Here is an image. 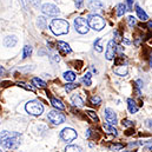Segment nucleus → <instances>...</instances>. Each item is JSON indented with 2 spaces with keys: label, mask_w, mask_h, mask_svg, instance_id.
<instances>
[{
  "label": "nucleus",
  "mask_w": 152,
  "mask_h": 152,
  "mask_svg": "<svg viewBox=\"0 0 152 152\" xmlns=\"http://www.w3.org/2000/svg\"><path fill=\"white\" fill-rule=\"evenodd\" d=\"M104 130H105L107 133H111V134H114V136H118V131H117V129L114 127V125L104 124Z\"/></svg>",
  "instance_id": "nucleus-19"
},
{
  "label": "nucleus",
  "mask_w": 152,
  "mask_h": 152,
  "mask_svg": "<svg viewBox=\"0 0 152 152\" xmlns=\"http://www.w3.org/2000/svg\"><path fill=\"white\" fill-rule=\"evenodd\" d=\"M19 86H21V87H24V88H26V90H30V91H34V87L33 86H28V85H26V84H24V83H19Z\"/></svg>",
  "instance_id": "nucleus-34"
},
{
  "label": "nucleus",
  "mask_w": 152,
  "mask_h": 152,
  "mask_svg": "<svg viewBox=\"0 0 152 152\" xmlns=\"http://www.w3.org/2000/svg\"><path fill=\"white\" fill-rule=\"evenodd\" d=\"M91 103L93 104V105H99L100 103H102V99H100V97H98V96H93V97H91Z\"/></svg>",
  "instance_id": "nucleus-27"
},
{
  "label": "nucleus",
  "mask_w": 152,
  "mask_h": 152,
  "mask_svg": "<svg viewBox=\"0 0 152 152\" xmlns=\"http://www.w3.org/2000/svg\"><path fill=\"white\" fill-rule=\"evenodd\" d=\"M37 24H38L39 28H46V19L44 17H39Z\"/></svg>",
  "instance_id": "nucleus-26"
},
{
  "label": "nucleus",
  "mask_w": 152,
  "mask_h": 152,
  "mask_svg": "<svg viewBox=\"0 0 152 152\" xmlns=\"http://www.w3.org/2000/svg\"><path fill=\"white\" fill-rule=\"evenodd\" d=\"M31 53H32V47H31L30 45H26V46L24 47V50H23V58L25 59V58L30 57Z\"/></svg>",
  "instance_id": "nucleus-24"
},
{
  "label": "nucleus",
  "mask_w": 152,
  "mask_h": 152,
  "mask_svg": "<svg viewBox=\"0 0 152 152\" xmlns=\"http://www.w3.org/2000/svg\"><path fill=\"white\" fill-rule=\"evenodd\" d=\"M41 11L45 14H47V15H58L60 13L58 7L56 5H53V4H45V5H42Z\"/></svg>",
  "instance_id": "nucleus-8"
},
{
  "label": "nucleus",
  "mask_w": 152,
  "mask_h": 152,
  "mask_svg": "<svg viewBox=\"0 0 152 152\" xmlns=\"http://www.w3.org/2000/svg\"><path fill=\"white\" fill-rule=\"evenodd\" d=\"M47 118H48V120L51 121V123H53V124H56V125H59V124H63L64 121H65V115L61 113V112H59V111H51L48 115H47Z\"/></svg>",
  "instance_id": "nucleus-7"
},
{
  "label": "nucleus",
  "mask_w": 152,
  "mask_h": 152,
  "mask_svg": "<svg viewBox=\"0 0 152 152\" xmlns=\"http://www.w3.org/2000/svg\"><path fill=\"white\" fill-rule=\"evenodd\" d=\"M88 7H90V10H100L104 7V4L98 0H92V1H90Z\"/></svg>",
  "instance_id": "nucleus-15"
},
{
  "label": "nucleus",
  "mask_w": 152,
  "mask_h": 152,
  "mask_svg": "<svg viewBox=\"0 0 152 152\" xmlns=\"http://www.w3.org/2000/svg\"><path fill=\"white\" fill-rule=\"evenodd\" d=\"M51 104H52L56 109H58V110H64V109H65V106H64V104L61 103V100H59V99H57V98L51 97Z\"/></svg>",
  "instance_id": "nucleus-17"
},
{
  "label": "nucleus",
  "mask_w": 152,
  "mask_h": 152,
  "mask_svg": "<svg viewBox=\"0 0 152 152\" xmlns=\"http://www.w3.org/2000/svg\"><path fill=\"white\" fill-rule=\"evenodd\" d=\"M30 4H32L33 7L39 8V6H40V0H30Z\"/></svg>",
  "instance_id": "nucleus-35"
},
{
  "label": "nucleus",
  "mask_w": 152,
  "mask_h": 152,
  "mask_svg": "<svg viewBox=\"0 0 152 152\" xmlns=\"http://www.w3.org/2000/svg\"><path fill=\"white\" fill-rule=\"evenodd\" d=\"M136 12H137V14H138V17H139V19H140L142 21H146V20L149 19L148 14L145 13V11H144V10H142V7L136 6Z\"/></svg>",
  "instance_id": "nucleus-13"
},
{
  "label": "nucleus",
  "mask_w": 152,
  "mask_h": 152,
  "mask_svg": "<svg viewBox=\"0 0 152 152\" xmlns=\"http://www.w3.org/2000/svg\"><path fill=\"white\" fill-rule=\"evenodd\" d=\"M105 119L110 125L117 124V114L112 109H105Z\"/></svg>",
  "instance_id": "nucleus-10"
},
{
  "label": "nucleus",
  "mask_w": 152,
  "mask_h": 152,
  "mask_svg": "<svg viewBox=\"0 0 152 152\" xmlns=\"http://www.w3.org/2000/svg\"><path fill=\"white\" fill-rule=\"evenodd\" d=\"M124 152H134V151H124Z\"/></svg>",
  "instance_id": "nucleus-42"
},
{
  "label": "nucleus",
  "mask_w": 152,
  "mask_h": 152,
  "mask_svg": "<svg viewBox=\"0 0 152 152\" xmlns=\"http://www.w3.org/2000/svg\"><path fill=\"white\" fill-rule=\"evenodd\" d=\"M127 23H129L130 27H133V26H136V25H137V20H136V18H134V17H132V15H130V17L127 18Z\"/></svg>",
  "instance_id": "nucleus-28"
},
{
  "label": "nucleus",
  "mask_w": 152,
  "mask_h": 152,
  "mask_svg": "<svg viewBox=\"0 0 152 152\" xmlns=\"http://www.w3.org/2000/svg\"><path fill=\"white\" fill-rule=\"evenodd\" d=\"M4 75H5V70H4V69H2L1 66H0V77L4 76Z\"/></svg>",
  "instance_id": "nucleus-39"
},
{
  "label": "nucleus",
  "mask_w": 152,
  "mask_h": 152,
  "mask_svg": "<svg viewBox=\"0 0 152 152\" xmlns=\"http://www.w3.org/2000/svg\"><path fill=\"white\" fill-rule=\"evenodd\" d=\"M72 103H73L75 106H78V107H81L84 105V100L79 96H73L72 97Z\"/></svg>",
  "instance_id": "nucleus-23"
},
{
  "label": "nucleus",
  "mask_w": 152,
  "mask_h": 152,
  "mask_svg": "<svg viewBox=\"0 0 152 152\" xmlns=\"http://www.w3.org/2000/svg\"><path fill=\"white\" fill-rule=\"evenodd\" d=\"M123 148H124V145H123V144H113V145H111V150H112V151L121 150Z\"/></svg>",
  "instance_id": "nucleus-32"
},
{
  "label": "nucleus",
  "mask_w": 152,
  "mask_h": 152,
  "mask_svg": "<svg viewBox=\"0 0 152 152\" xmlns=\"http://www.w3.org/2000/svg\"><path fill=\"white\" fill-rule=\"evenodd\" d=\"M32 83H33L37 87H39V88H45V87H46V83H45L44 80L39 79V78H33V79H32Z\"/></svg>",
  "instance_id": "nucleus-22"
},
{
  "label": "nucleus",
  "mask_w": 152,
  "mask_h": 152,
  "mask_svg": "<svg viewBox=\"0 0 152 152\" xmlns=\"http://www.w3.org/2000/svg\"><path fill=\"white\" fill-rule=\"evenodd\" d=\"M64 79L69 83H72V81L76 80V73L72 72V71H67V72L64 73Z\"/></svg>",
  "instance_id": "nucleus-20"
},
{
  "label": "nucleus",
  "mask_w": 152,
  "mask_h": 152,
  "mask_svg": "<svg viewBox=\"0 0 152 152\" xmlns=\"http://www.w3.org/2000/svg\"><path fill=\"white\" fill-rule=\"evenodd\" d=\"M81 5H83V1H81V0H78V1L76 2L77 8H80V7H81Z\"/></svg>",
  "instance_id": "nucleus-37"
},
{
  "label": "nucleus",
  "mask_w": 152,
  "mask_h": 152,
  "mask_svg": "<svg viewBox=\"0 0 152 152\" xmlns=\"http://www.w3.org/2000/svg\"><path fill=\"white\" fill-rule=\"evenodd\" d=\"M148 26H149V28L152 30V21H149V23H148Z\"/></svg>",
  "instance_id": "nucleus-40"
},
{
  "label": "nucleus",
  "mask_w": 152,
  "mask_h": 152,
  "mask_svg": "<svg viewBox=\"0 0 152 152\" xmlns=\"http://www.w3.org/2000/svg\"><path fill=\"white\" fill-rule=\"evenodd\" d=\"M26 111L32 115H40L44 111V106L38 100H31L26 104Z\"/></svg>",
  "instance_id": "nucleus-4"
},
{
  "label": "nucleus",
  "mask_w": 152,
  "mask_h": 152,
  "mask_svg": "<svg viewBox=\"0 0 152 152\" xmlns=\"http://www.w3.org/2000/svg\"><path fill=\"white\" fill-rule=\"evenodd\" d=\"M115 13H117V17H123L126 12V5L125 4H119L117 5V8H115Z\"/></svg>",
  "instance_id": "nucleus-18"
},
{
  "label": "nucleus",
  "mask_w": 152,
  "mask_h": 152,
  "mask_svg": "<svg viewBox=\"0 0 152 152\" xmlns=\"http://www.w3.org/2000/svg\"><path fill=\"white\" fill-rule=\"evenodd\" d=\"M100 40H102V39L98 38L96 41H94V48H96L98 52H102V51H103V48H102V46H100V44H99V42H100Z\"/></svg>",
  "instance_id": "nucleus-30"
},
{
  "label": "nucleus",
  "mask_w": 152,
  "mask_h": 152,
  "mask_svg": "<svg viewBox=\"0 0 152 152\" xmlns=\"http://www.w3.org/2000/svg\"><path fill=\"white\" fill-rule=\"evenodd\" d=\"M121 124H123V126H126V127H130V126H133V123H132L131 120H129V119H123V121H121Z\"/></svg>",
  "instance_id": "nucleus-33"
},
{
  "label": "nucleus",
  "mask_w": 152,
  "mask_h": 152,
  "mask_svg": "<svg viewBox=\"0 0 152 152\" xmlns=\"http://www.w3.org/2000/svg\"><path fill=\"white\" fill-rule=\"evenodd\" d=\"M127 2V11H132V5H133V0H126Z\"/></svg>",
  "instance_id": "nucleus-36"
},
{
  "label": "nucleus",
  "mask_w": 152,
  "mask_h": 152,
  "mask_svg": "<svg viewBox=\"0 0 152 152\" xmlns=\"http://www.w3.org/2000/svg\"><path fill=\"white\" fill-rule=\"evenodd\" d=\"M91 78H92V75H91V72H87L85 76L81 78V81H83V84H84V85H86V86H90V85L92 84V81H91Z\"/></svg>",
  "instance_id": "nucleus-21"
},
{
  "label": "nucleus",
  "mask_w": 152,
  "mask_h": 152,
  "mask_svg": "<svg viewBox=\"0 0 152 152\" xmlns=\"http://www.w3.org/2000/svg\"><path fill=\"white\" fill-rule=\"evenodd\" d=\"M115 53H117V44H115L114 40H110L109 44H107L106 53H105L106 59H107V60H112V59H114Z\"/></svg>",
  "instance_id": "nucleus-9"
},
{
  "label": "nucleus",
  "mask_w": 152,
  "mask_h": 152,
  "mask_svg": "<svg viewBox=\"0 0 152 152\" xmlns=\"http://www.w3.org/2000/svg\"><path fill=\"white\" fill-rule=\"evenodd\" d=\"M57 46H58V50L59 51H61L64 54H67V53H71V47H70V45L69 44H66V42H64V41H58V44H57Z\"/></svg>",
  "instance_id": "nucleus-12"
},
{
  "label": "nucleus",
  "mask_w": 152,
  "mask_h": 152,
  "mask_svg": "<svg viewBox=\"0 0 152 152\" xmlns=\"http://www.w3.org/2000/svg\"><path fill=\"white\" fill-rule=\"evenodd\" d=\"M21 2L24 4V6H25V0H21Z\"/></svg>",
  "instance_id": "nucleus-41"
},
{
  "label": "nucleus",
  "mask_w": 152,
  "mask_h": 152,
  "mask_svg": "<svg viewBox=\"0 0 152 152\" xmlns=\"http://www.w3.org/2000/svg\"><path fill=\"white\" fill-rule=\"evenodd\" d=\"M86 113L88 114V115H90V117H91L96 123H98V120H99V119H98V115L96 114V112H93V111H86Z\"/></svg>",
  "instance_id": "nucleus-31"
},
{
  "label": "nucleus",
  "mask_w": 152,
  "mask_h": 152,
  "mask_svg": "<svg viewBox=\"0 0 152 152\" xmlns=\"http://www.w3.org/2000/svg\"><path fill=\"white\" fill-rule=\"evenodd\" d=\"M127 106H129V111L131 112V113H136L137 111H138V106L136 105V102L133 100V99H127Z\"/></svg>",
  "instance_id": "nucleus-16"
},
{
  "label": "nucleus",
  "mask_w": 152,
  "mask_h": 152,
  "mask_svg": "<svg viewBox=\"0 0 152 152\" xmlns=\"http://www.w3.org/2000/svg\"><path fill=\"white\" fill-rule=\"evenodd\" d=\"M127 71H129V69H127V66L126 65H124V64H121V65H117V67L113 69V72L115 75H118V76H126L127 75Z\"/></svg>",
  "instance_id": "nucleus-11"
},
{
  "label": "nucleus",
  "mask_w": 152,
  "mask_h": 152,
  "mask_svg": "<svg viewBox=\"0 0 152 152\" xmlns=\"http://www.w3.org/2000/svg\"><path fill=\"white\" fill-rule=\"evenodd\" d=\"M75 28L77 32H79L80 34H85L88 32V23L87 19L83 18V17H78L75 19Z\"/></svg>",
  "instance_id": "nucleus-5"
},
{
  "label": "nucleus",
  "mask_w": 152,
  "mask_h": 152,
  "mask_svg": "<svg viewBox=\"0 0 152 152\" xmlns=\"http://www.w3.org/2000/svg\"><path fill=\"white\" fill-rule=\"evenodd\" d=\"M60 138H61L64 142L70 143V142L75 140L77 138V132L73 129H71V127H66V129H64V130L60 132Z\"/></svg>",
  "instance_id": "nucleus-6"
},
{
  "label": "nucleus",
  "mask_w": 152,
  "mask_h": 152,
  "mask_svg": "<svg viewBox=\"0 0 152 152\" xmlns=\"http://www.w3.org/2000/svg\"><path fill=\"white\" fill-rule=\"evenodd\" d=\"M65 152H83V151L77 145H67L66 149H65Z\"/></svg>",
  "instance_id": "nucleus-25"
},
{
  "label": "nucleus",
  "mask_w": 152,
  "mask_h": 152,
  "mask_svg": "<svg viewBox=\"0 0 152 152\" xmlns=\"http://www.w3.org/2000/svg\"><path fill=\"white\" fill-rule=\"evenodd\" d=\"M21 136L18 132H8V131H2L0 133V145L5 149L12 150L17 149L20 144Z\"/></svg>",
  "instance_id": "nucleus-1"
},
{
  "label": "nucleus",
  "mask_w": 152,
  "mask_h": 152,
  "mask_svg": "<svg viewBox=\"0 0 152 152\" xmlns=\"http://www.w3.org/2000/svg\"><path fill=\"white\" fill-rule=\"evenodd\" d=\"M17 44V38L14 36H11V37H6L5 41H4V45L6 47H13L14 45Z\"/></svg>",
  "instance_id": "nucleus-14"
},
{
  "label": "nucleus",
  "mask_w": 152,
  "mask_h": 152,
  "mask_svg": "<svg viewBox=\"0 0 152 152\" xmlns=\"http://www.w3.org/2000/svg\"><path fill=\"white\" fill-rule=\"evenodd\" d=\"M77 87H78V85H77V84H73V83H69V84L65 85V90H66L67 92L75 90V88H77Z\"/></svg>",
  "instance_id": "nucleus-29"
},
{
  "label": "nucleus",
  "mask_w": 152,
  "mask_h": 152,
  "mask_svg": "<svg viewBox=\"0 0 152 152\" xmlns=\"http://www.w3.org/2000/svg\"><path fill=\"white\" fill-rule=\"evenodd\" d=\"M0 152H1V150H0Z\"/></svg>",
  "instance_id": "nucleus-43"
},
{
  "label": "nucleus",
  "mask_w": 152,
  "mask_h": 152,
  "mask_svg": "<svg viewBox=\"0 0 152 152\" xmlns=\"http://www.w3.org/2000/svg\"><path fill=\"white\" fill-rule=\"evenodd\" d=\"M146 126L148 127H152V120H146Z\"/></svg>",
  "instance_id": "nucleus-38"
},
{
  "label": "nucleus",
  "mask_w": 152,
  "mask_h": 152,
  "mask_svg": "<svg viewBox=\"0 0 152 152\" xmlns=\"http://www.w3.org/2000/svg\"><path fill=\"white\" fill-rule=\"evenodd\" d=\"M87 23H88V26L94 31H102L106 24L105 20L98 14H90L87 17Z\"/></svg>",
  "instance_id": "nucleus-3"
},
{
  "label": "nucleus",
  "mask_w": 152,
  "mask_h": 152,
  "mask_svg": "<svg viewBox=\"0 0 152 152\" xmlns=\"http://www.w3.org/2000/svg\"><path fill=\"white\" fill-rule=\"evenodd\" d=\"M50 28L56 36H61L69 32L70 24L64 19H53L50 24Z\"/></svg>",
  "instance_id": "nucleus-2"
}]
</instances>
